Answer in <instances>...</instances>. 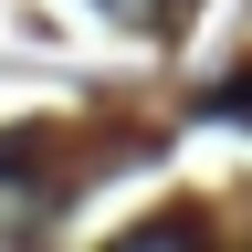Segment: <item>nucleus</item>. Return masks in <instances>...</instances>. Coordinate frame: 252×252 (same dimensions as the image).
I'll return each instance as SVG.
<instances>
[{
    "label": "nucleus",
    "mask_w": 252,
    "mask_h": 252,
    "mask_svg": "<svg viewBox=\"0 0 252 252\" xmlns=\"http://www.w3.org/2000/svg\"><path fill=\"white\" fill-rule=\"evenodd\" d=\"M210 116H231V126H252V84H220V94H210Z\"/></svg>",
    "instance_id": "nucleus-1"
},
{
    "label": "nucleus",
    "mask_w": 252,
    "mask_h": 252,
    "mask_svg": "<svg viewBox=\"0 0 252 252\" xmlns=\"http://www.w3.org/2000/svg\"><path fill=\"white\" fill-rule=\"evenodd\" d=\"M116 11H147V0H116Z\"/></svg>",
    "instance_id": "nucleus-2"
}]
</instances>
